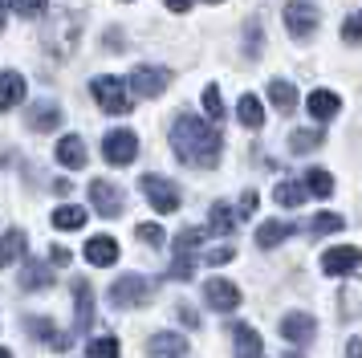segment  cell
Wrapping results in <instances>:
<instances>
[{"instance_id":"6da1fadb","label":"cell","mask_w":362,"mask_h":358,"mask_svg":"<svg viewBox=\"0 0 362 358\" xmlns=\"http://www.w3.org/2000/svg\"><path fill=\"white\" fill-rule=\"evenodd\" d=\"M171 151L187 167H216L224 155V134L216 130V122H204L196 114H180L171 122Z\"/></svg>"},{"instance_id":"7a4b0ae2","label":"cell","mask_w":362,"mask_h":358,"mask_svg":"<svg viewBox=\"0 0 362 358\" xmlns=\"http://www.w3.org/2000/svg\"><path fill=\"white\" fill-rule=\"evenodd\" d=\"M78 37H82V13L78 8H53L45 29H41V45L49 57L66 62L69 53L78 49Z\"/></svg>"},{"instance_id":"3957f363","label":"cell","mask_w":362,"mask_h":358,"mask_svg":"<svg viewBox=\"0 0 362 358\" xmlns=\"http://www.w3.org/2000/svg\"><path fill=\"white\" fill-rule=\"evenodd\" d=\"M151 281L147 277H139V273H127V277H118L115 285H110V301H115L118 309H143L151 306Z\"/></svg>"},{"instance_id":"277c9868","label":"cell","mask_w":362,"mask_h":358,"mask_svg":"<svg viewBox=\"0 0 362 358\" xmlns=\"http://www.w3.org/2000/svg\"><path fill=\"white\" fill-rule=\"evenodd\" d=\"M281 16H285V29L293 33L297 41H310L313 33H317V25H322V8L310 4V0H289Z\"/></svg>"},{"instance_id":"5b68a950","label":"cell","mask_w":362,"mask_h":358,"mask_svg":"<svg viewBox=\"0 0 362 358\" xmlns=\"http://www.w3.org/2000/svg\"><path fill=\"white\" fill-rule=\"evenodd\" d=\"M139 187H143V195H147V204L159 216H171V212H180V187L171 183V179H163V175H143L139 179Z\"/></svg>"},{"instance_id":"8992f818","label":"cell","mask_w":362,"mask_h":358,"mask_svg":"<svg viewBox=\"0 0 362 358\" xmlns=\"http://www.w3.org/2000/svg\"><path fill=\"white\" fill-rule=\"evenodd\" d=\"M90 90H94V98H98V106L106 114H127L131 110V90H127L122 78H94Z\"/></svg>"},{"instance_id":"52a82bcc","label":"cell","mask_w":362,"mask_h":358,"mask_svg":"<svg viewBox=\"0 0 362 358\" xmlns=\"http://www.w3.org/2000/svg\"><path fill=\"white\" fill-rule=\"evenodd\" d=\"M167 81H171V74H167L163 65H134L131 78H127V90L134 98H159Z\"/></svg>"},{"instance_id":"ba28073f","label":"cell","mask_w":362,"mask_h":358,"mask_svg":"<svg viewBox=\"0 0 362 358\" xmlns=\"http://www.w3.org/2000/svg\"><path fill=\"white\" fill-rule=\"evenodd\" d=\"M102 155H106V163H115V167H131L134 155H139L134 130H110V134L102 139Z\"/></svg>"},{"instance_id":"9c48e42d","label":"cell","mask_w":362,"mask_h":358,"mask_svg":"<svg viewBox=\"0 0 362 358\" xmlns=\"http://www.w3.org/2000/svg\"><path fill=\"white\" fill-rule=\"evenodd\" d=\"M204 301H208L216 313H232V309L240 306V289H236L232 281H224V277H212V281L204 285Z\"/></svg>"},{"instance_id":"30bf717a","label":"cell","mask_w":362,"mask_h":358,"mask_svg":"<svg viewBox=\"0 0 362 358\" xmlns=\"http://www.w3.org/2000/svg\"><path fill=\"white\" fill-rule=\"evenodd\" d=\"M90 204H94L98 216H106V220L122 216V192H118L115 183H106V179H94V183H90Z\"/></svg>"},{"instance_id":"8fae6325","label":"cell","mask_w":362,"mask_h":358,"mask_svg":"<svg viewBox=\"0 0 362 358\" xmlns=\"http://www.w3.org/2000/svg\"><path fill=\"white\" fill-rule=\"evenodd\" d=\"M358 260H362V253L354 248V244H338V248H329L326 257H322V273L326 277H346V273L358 269Z\"/></svg>"},{"instance_id":"7c38bea8","label":"cell","mask_w":362,"mask_h":358,"mask_svg":"<svg viewBox=\"0 0 362 358\" xmlns=\"http://www.w3.org/2000/svg\"><path fill=\"white\" fill-rule=\"evenodd\" d=\"M313 334H317V322H313L310 313H285L281 318V338L293 342V346H305V342H313Z\"/></svg>"},{"instance_id":"4fadbf2b","label":"cell","mask_w":362,"mask_h":358,"mask_svg":"<svg viewBox=\"0 0 362 358\" xmlns=\"http://www.w3.org/2000/svg\"><path fill=\"white\" fill-rule=\"evenodd\" d=\"M147 354L151 358H183L187 354V338L183 334H171V330H159L147 338Z\"/></svg>"},{"instance_id":"5bb4252c","label":"cell","mask_w":362,"mask_h":358,"mask_svg":"<svg viewBox=\"0 0 362 358\" xmlns=\"http://www.w3.org/2000/svg\"><path fill=\"white\" fill-rule=\"evenodd\" d=\"M62 127V106L57 102H49V98H41V102H33V110H29V130H37V134H49V130Z\"/></svg>"},{"instance_id":"9a60e30c","label":"cell","mask_w":362,"mask_h":358,"mask_svg":"<svg viewBox=\"0 0 362 358\" xmlns=\"http://www.w3.org/2000/svg\"><path fill=\"white\" fill-rule=\"evenodd\" d=\"M232 350H236V358H264L261 334H257L252 325H245V322L232 325Z\"/></svg>"},{"instance_id":"2e32d148","label":"cell","mask_w":362,"mask_h":358,"mask_svg":"<svg viewBox=\"0 0 362 358\" xmlns=\"http://www.w3.org/2000/svg\"><path fill=\"white\" fill-rule=\"evenodd\" d=\"M25 102V78L17 69H4L0 74V110H17Z\"/></svg>"},{"instance_id":"e0dca14e","label":"cell","mask_w":362,"mask_h":358,"mask_svg":"<svg viewBox=\"0 0 362 358\" xmlns=\"http://www.w3.org/2000/svg\"><path fill=\"white\" fill-rule=\"evenodd\" d=\"M305 106H310V114L317 122H329V118H338V110H342V98L334 94V90H313Z\"/></svg>"},{"instance_id":"ac0fdd59","label":"cell","mask_w":362,"mask_h":358,"mask_svg":"<svg viewBox=\"0 0 362 358\" xmlns=\"http://www.w3.org/2000/svg\"><path fill=\"white\" fill-rule=\"evenodd\" d=\"M86 260H90V265H98V269L115 265V260H118V241H115V236H94V241H86Z\"/></svg>"},{"instance_id":"d6986e66","label":"cell","mask_w":362,"mask_h":358,"mask_svg":"<svg viewBox=\"0 0 362 358\" xmlns=\"http://www.w3.org/2000/svg\"><path fill=\"white\" fill-rule=\"evenodd\" d=\"M25 248H29V236H25L21 228H8V232L0 236V269H8L13 260H21Z\"/></svg>"},{"instance_id":"ffe728a7","label":"cell","mask_w":362,"mask_h":358,"mask_svg":"<svg viewBox=\"0 0 362 358\" xmlns=\"http://www.w3.org/2000/svg\"><path fill=\"white\" fill-rule=\"evenodd\" d=\"M57 163L69 167V171H82L86 167V143L78 139V134H66V139L57 143Z\"/></svg>"},{"instance_id":"44dd1931","label":"cell","mask_w":362,"mask_h":358,"mask_svg":"<svg viewBox=\"0 0 362 358\" xmlns=\"http://www.w3.org/2000/svg\"><path fill=\"white\" fill-rule=\"evenodd\" d=\"M25 330H29V334H41V338L49 342L53 350H69V334H62V330H57V325L49 322V318H29V322H25Z\"/></svg>"},{"instance_id":"7402d4cb","label":"cell","mask_w":362,"mask_h":358,"mask_svg":"<svg viewBox=\"0 0 362 358\" xmlns=\"http://www.w3.org/2000/svg\"><path fill=\"white\" fill-rule=\"evenodd\" d=\"M293 236V224H285V220H264L257 228V248H277L281 241H289Z\"/></svg>"},{"instance_id":"603a6c76","label":"cell","mask_w":362,"mask_h":358,"mask_svg":"<svg viewBox=\"0 0 362 358\" xmlns=\"http://www.w3.org/2000/svg\"><path fill=\"white\" fill-rule=\"evenodd\" d=\"M49 285H53L49 265H41V260H25V269H21V289H49Z\"/></svg>"},{"instance_id":"cb8c5ba5","label":"cell","mask_w":362,"mask_h":358,"mask_svg":"<svg viewBox=\"0 0 362 358\" xmlns=\"http://www.w3.org/2000/svg\"><path fill=\"white\" fill-rule=\"evenodd\" d=\"M269 98H273V106H277L281 114H293L297 86H293V81H285V78H273V81H269Z\"/></svg>"},{"instance_id":"d4e9b609","label":"cell","mask_w":362,"mask_h":358,"mask_svg":"<svg viewBox=\"0 0 362 358\" xmlns=\"http://www.w3.org/2000/svg\"><path fill=\"white\" fill-rule=\"evenodd\" d=\"M236 118H240L248 130H261V127H264V106H261V98H257V94H245L240 102H236Z\"/></svg>"},{"instance_id":"484cf974","label":"cell","mask_w":362,"mask_h":358,"mask_svg":"<svg viewBox=\"0 0 362 358\" xmlns=\"http://www.w3.org/2000/svg\"><path fill=\"white\" fill-rule=\"evenodd\" d=\"M338 313H342V318L362 313V277H354V281L342 285V293H338Z\"/></svg>"},{"instance_id":"4316f807","label":"cell","mask_w":362,"mask_h":358,"mask_svg":"<svg viewBox=\"0 0 362 358\" xmlns=\"http://www.w3.org/2000/svg\"><path fill=\"white\" fill-rule=\"evenodd\" d=\"M74 297H78V330H90L94 325V293H90L82 277L74 281Z\"/></svg>"},{"instance_id":"83f0119b","label":"cell","mask_w":362,"mask_h":358,"mask_svg":"<svg viewBox=\"0 0 362 358\" xmlns=\"http://www.w3.org/2000/svg\"><path fill=\"white\" fill-rule=\"evenodd\" d=\"M273 200H277L281 208H301V204L310 200V192H305V183H293V179H285V183H277Z\"/></svg>"},{"instance_id":"f1b7e54d","label":"cell","mask_w":362,"mask_h":358,"mask_svg":"<svg viewBox=\"0 0 362 358\" xmlns=\"http://www.w3.org/2000/svg\"><path fill=\"white\" fill-rule=\"evenodd\" d=\"M82 224H86V208H78V204H62L53 212V228H62V232H78Z\"/></svg>"},{"instance_id":"f546056e","label":"cell","mask_w":362,"mask_h":358,"mask_svg":"<svg viewBox=\"0 0 362 358\" xmlns=\"http://www.w3.org/2000/svg\"><path fill=\"white\" fill-rule=\"evenodd\" d=\"M326 143V130H293V134H289V151H293V155H305V151H317V146Z\"/></svg>"},{"instance_id":"4dcf8cb0","label":"cell","mask_w":362,"mask_h":358,"mask_svg":"<svg viewBox=\"0 0 362 358\" xmlns=\"http://www.w3.org/2000/svg\"><path fill=\"white\" fill-rule=\"evenodd\" d=\"M216 236H232L236 232V212H228V204H212V220H208Z\"/></svg>"},{"instance_id":"1f68e13d","label":"cell","mask_w":362,"mask_h":358,"mask_svg":"<svg viewBox=\"0 0 362 358\" xmlns=\"http://www.w3.org/2000/svg\"><path fill=\"white\" fill-rule=\"evenodd\" d=\"M305 192L317 195V200L334 195V175H329V171H322V167H313L310 175H305Z\"/></svg>"},{"instance_id":"d6a6232c","label":"cell","mask_w":362,"mask_h":358,"mask_svg":"<svg viewBox=\"0 0 362 358\" xmlns=\"http://www.w3.org/2000/svg\"><path fill=\"white\" fill-rule=\"evenodd\" d=\"M86 354H90V358H118V338H110V334H98V338H90Z\"/></svg>"},{"instance_id":"836d02e7","label":"cell","mask_w":362,"mask_h":358,"mask_svg":"<svg viewBox=\"0 0 362 358\" xmlns=\"http://www.w3.org/2000/svg\"><path fill=\"white\" fill-rule=\"evenodd\" d=\"M310 232H313V236L342 232V216H334V212H322V216H313V220H310Z\"/></svg>"},{"instance_id":"e575fe53","label":"cell","mask_w":362,"mask_h":358,"mask_svg":"<svg viewBox=\"0 0 362 358\" xmlns=\"http://www.w3.org/2000/svg\"><path fill=\"white\" fill-rule=\"evenodd\" d=\"M192 273H196V257L192 253H175V265L167 269V277L171 281H192Z\"/></svg>"},{"instance_id":"d590c367","label":"cell","mask_w":362,"mask_h":358,"mask_svg":"<svg viewBox=\"0 0 362 358\" xmlns=\"http://www.w3.org/2000/svg\"><path fill=\"white\" fill-rule=\"evenodd\" d=\"M204 110H208L212 122L224 118V98H220V86H204Z\"/></svg>"},{"instance_id":"8d00e7d4","label":"cell","mask_w":362,"mask_h":358,"mask_svg":"<svg viewBox=\"0 0 362 358\" xmlns=\"http://www.w3.org/2000/svg\"><path fill=\"white\" fill-rule=\"evenodd\" d=\"M261 45H264L261 25H257V21H248V29H245V57H248V62H252V57H261Z\"/></svg>"},{"instance_id":"74e56055","label":"cell","mask_w":362,"mask_h":358,"mask_svg":"<svg viewBox=\"0 0 362 358\" xmlns=\"http://www.w3.org/2000/svg\"><path fill=\"white\" fill-rule=\"evenodd\" d=\"M199 244H204V228H183L175 236V253H196Z\"/></svg>"},{"instance_id":"f35d334b","label":"cell","mask_w":362,"mask_h":358,"mask_svg":"<svg viewBox=\"0 0 362 358\" xmlns=\"http://www.w3.org/2000/svg\"><path fill=\"white\" fill-rule=\"evenodd\" d=\"M342 41H346V45H362V13H350V16H346Z\"/></svg>"},{"instance_id":"ab89813d","label":"cell","mask_w":362,"mask_h":358,"mask_svg":"<svg viewBox=\"0 0 362 358\" xmlns=\"http://www.w3.org/2000/svg\"><path fill=\"white\" fill-rule=\"evenodd\" d=\"M8 8L17 16H25V21H33V16L45 13V0H8Z\"/></svg>"},{"instance_id":"60d3db41","label":"cell","mask_w":362,"mask_h":358,"mask_svg":"<svg viewBox=\"0 0 362 358\" xmlns=\"http://www.w3.org/2000/svg\"><path fill=\"white\" fill-rule=\"evenodd\" d=\"M134 232H139V241H143V244H163V241H167L159 224H139Z\"/></svg>"},{"instance_id":"b9f144b4","label":"cell","mask_w":362,"mask_h":358,"mask_svg":"<svg viewBox=\"0 0 362 358\" xmlns=\"http://www.w3.org/2000/svg\"><path fill=\"white\" fill-rule=\"evenodd\" d=\"M236 257V248H232V244H224V248H212V253H208V265H228V260Z\"/></svg>"},{"instance_id":"7bdbcfd3","label":"cell","mask_w":362,"mask_h":358,"mask_svg":"<svg viewBox=\"0 0 362 358\" xmlns=\"http://www.w3.org/2000/svg\"><path fill=\"white\" fill-rule=\"evenodd\" d=\"M175 313H180V322L183 325H192V330H199V313L192 306H187V301H180V306H175Z\"/></svg>"},{"instance_id":"ee69618b","label":"cell","mask_w":362,"mask_h":358,"mask_svg":"<svg viewBox=\"0 0 362 358\" xmlns=\"http://www.w3.org/2000/svg\"><path fill=\"white\" fill-rule=\"evenodd\" d=\"M257 212V192H245L240 195V216H252Z\"/></svg>"},{"instance_id":"f6af8a7d","label":"cell","mask_w":362,"mask_h":358,"mask_svg":"<svg viewBox=\"0 0 362 358\" xmlns=\"http://www.w3.org/2000/svg\"><path fill=\"white\" fill-rule=\"evenodd\" d=\"M49 260H53V265H69L74 257H69V248H62V244H53V248H49Z\"/></svg>"},{"instance_id":"bcb514c9","label":"cell","mask_w":362,"mask_h":358,"mask_svg":"<svg viewBox=\"0 0 362 358\" xmlns=\"http://www.w3.org/2000/svg\"><path fill=\"white\" fill-rule=\"evenodd\" d=\"M163 4L171 13H187V8H192V0H163Z\"/></svg>"},{"instance_id":"7dc6e473","label":"cell","mask_w":362,"mask_h":358,"mask_svg":"<svg viewBox=\"0 0 362 358\" xmlns=\"http://www.w3.org/2000/svg\"><path fill=\"white\" fill-rule=\"evenodd\" d=\"M346 358H362V342L350 338V346H346Z\"/></svg>"},{"instance_id":"c3c4849f","label":"cell","mask_w":362,"mask_h":358,"mask_svg":"<svg viewBox=\"0 0 362 358\" xmlns=\"http://www.w3.org/2000/svg\"><path fill=\"white\" fill-rule=\"evenodd\" d=\"M4 16H8V0H0V33H4Z\"/></svg>"},{"instance_id":"681fc988","label":"cell","mask_w":362,"mask_h":358,"mask_svg":"<svg viewBox=\"0 0 362 358\" xmlns=\"http://www.w3.org/2000/svg\"><path fill=\"white\" fill-rule=\"evenodd\" d=\"M0 358H13V350H4V346H0Z\"/></svg>"},{"instance_id":"f907efd6","label":"cell","mask_w":362,"mask_h":358,"mask_svg":"<svg viewBox=\"0 0 362 358\" xmlns=\"http://www.w3.org/2000/svg\"><path fill=\"white\" fill-rule=\"evenodd\" d=\"M285 358H301V354H293V350H289V354H285Z\"/></svg>"},{"instance_id":"816d5d0a","label":"cell","mask_w":362,"mask_h":358,"mask_svg":"<svg viewBox=\"0 0 362 358\" xmlns=\"http://www.w3.org/2000/svg\"><path fill=\"white\" fill-rule=\"evenodd\" d=\"M208 4H220V0H208Z\"/></svg>"}]
</instances>
